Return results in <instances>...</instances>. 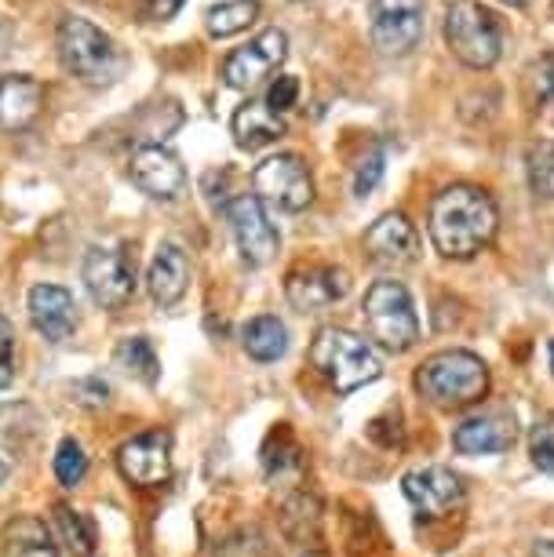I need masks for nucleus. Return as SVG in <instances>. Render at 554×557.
I'll list each match as a JSON object with an SVG mask.
<instances>
[{"label": "nucleus", "mask_w": 554, "mask_h": 557, "mask_svg": "<svg viewBox=\"0 0 554 557\" xmlns=\"http://www.w3.org/2000/svg\"><path fill=\"white\" fill-rule=\"evenodd\" d=\"M500 215L493 197L478 186H448L431 205V240L445 259H475L496 237Z\"/></svg>", "instance_id": "1"}, {"label": "nucleus", "mask_w": 554, "mask_h": 557, "mask_svg": "<svg viewBox=\"0 0 554 557\" xmlns=\"http://www.w3.org/2000/svg\"><path fill=\"white\" fill-rule=\"evenodd\" d=\"M59 59L73 77L91 84V88H107L128 70V55L118 48V40L77 15L59 23Z\"/></svg>", "instance_id": "2"}, {"label": "nucleus", "mask_w": 554, "mask_h": 557, "mask_svg": "<svg viewBox=\"0 0 554 557\" xmlns=\"http://www.w3.org/2000/svg\"><path fill=\"white\" fill-rule=\"evenodd\" d=\"M416 391L438 408H464L482 401L489 391V368L470 350H442L427 357L416 372Z\"/></svg>", "instance_id": "3"}, {"label": "nucleus", "mask_w": 554, "mask_h": 557, "mask_svg": "<svg viewBox=\"0 0 554 557\" xmlns=\"http://www.w3.org/2000/svg\"><path fill=\"white\" fill-rule=\"evenodd\" d=\"M310 361L340 394H354L383 375L380 354L347 329H321L310 346Z\"/></svg>", "instance_id": "4"}, {"label": "nucleus", "mask_w": 554, "mask_h": 557, "mask_svg": "<svg viewBox=\"0 0 554 557\" xmlns=\"http://www.w3.org/2000/svg\"><path fill=\"white\" fill-rule=\"evenodd\" d=\"M365 324H369L372 339L391 354L413 350L416 339H420V321H416L413 296L402 281H376L365 292Z\"/></svg>", "instance_id": "5"}, {"label": "nucleus", "mask_w": 554, "mask_h": 557, "mask_svg": "<svg viewBox=\"0 0 554 557\" xmlns=\"http://www.w3.org/2000/svg\"><path fill=\"white\" fill-rule=\"evenodd\" d=\"M445 45L464 66L489 70L500 59L504 37H500V23L489 8L475 4V0H456L445 12Z\"/></svg>", "instance_id": "6"}, {"label": "nucleus", "mask_w": 554, "mask_h": 557, "mask_svg": "<svg viewBox=\"0 0 554 557\" xmlns=\"http://www.w3.org/2000/svg\"><path fill=\"white\" fill-rule=\"evenodd\" d=\"M256 197L281 212H303L313 201V178L296 153H278L253 172Z\"/></svg>", "instance_id": "7"}, {"label": "nucleus", "mask_w": 554, "mask_h": 557, "mask_svg": "<svg viewBox=\"0 0 554 557\" xmlns=\"http://www.w3.org/2000/svg\"><path fill=\"white\" fill-rule=\"evenodd\" d=\"M226 223L234 230V240H237V251L248 267H267L270 259L278 256V226L270 223L263 201L256 194H245V197H234L226 208Z\"/></svg>", "instance_id": "8"}, {"label": "nucleus", "mask_w": 554, "mask_h": 557, "mask_svg": "<svg viewBox=\"0 0 554 557\" xmlns=\"http://www.w3.org/2000/svg\"><path fill=\"white\" fill-rule=\"evenodd\" d=\"M88 296L107 310H121L135 296V267L124 251L113 248H91L81 267Z\"/></svg>", "instance_id": "9"}, {"label": "nucleus", "mask_w": 554, "mask_h": 557, "mask_svg": "<svg viewBox=\"0 0 554 557\" xmlns=\"http://www.w3.org/2000/svg\"><path fill=\"white\" fill-rule=\"evenodd\" d=\"M288 55V37L281 29H263L253 45L230 51V59L223 62V81L230 88L248 91L256 84H263Z\"/></svg>", "instance_id": "10"}, {"label": "nucleus", "mask_w": 554, "mask_h": 557, "mask_svg": "<svg viewBox=\"0 0 554 557\" xmlns=\"http://www.w3.org/2000/svg\"><path fill=\"white\" fill-rule=\"evenodd\" d=\"M423 34V0H372V40L383 55H405Z\"/></svg>", "instance_id": "11"}, {"label": "nucleus", "mask_w": 554, "mask_h": 557, "mask_svg": "<svg viewBox=\"0 0 554 557\" xmlns=\"http://www.w3.org/2000/svg\"><path fill=\"white\" fill-rule=\"evenodd\" d=\"M118 467L132 485H164L172 478V437L164 430H146V434L124 441Z\"/></svg>", "instance_id": "12"}, {"label": "nucleus", "mask_w": 554, "mask_h": 557, "mask_svg": "<svg viewBox=\"0 0 554 557\" xmlns=\"http://www.w3.org/2000/svg\"><path fill=\"white\" fill-rule=\"evenodd\" d=\"M402 492L416 510L427 513V518H445L448 510H456L459 503H464V481L448 467L409 470V474L402 478Z\"/></svg>", "instance_id": "13"}, {"label": "nucleus", "mask_w": 554, "mask_h": 557, "mask_svg": "<svg viewBox=\"0 0 554 557\" xmlns=\"http://www.w3.org/2000/svg\"><path fill=\"white\" fill-rule=\"evenodd\" d=\"M132 183L157 201H175L186 190V168L164 146H139L132 153Z\"/></svg>", "instance_id": "14"}, {"label": "nucleus", "mask_w": 554, "mask_h": 557, "mask_svg": "<svg viewBox=\"0 0 554 557\" xmlns=\"http://www.w3.org/2000/svg\"><path fill=\"white\" fill-rule=\"evenodd\" d=\"M350 292L347 270L336 267H307V270H292L285 281V296L299 313H318L340 302Z\"/></svg>", "instance_id": "15"}, {"label": "nucleus", "mask_w": 554, "mask_h": 557, "mask_svg": "<svg viewBox=\"0 0 554 557\" xmlns=\"http://www.w3.org/2000/svg\"><path fill=\"white\" fill-rule=\"evenodd\" d=\"M365 251L376 262H383V267H409L420 256V234H416V226L402 212H391L369 226Z\"/></svg>", "instance_id": "16"}, {"label": "nucleus", "mask_w": 554, "mask_h": 557, "mask_svg": "<svg viewBox=\"0 0 554 557\" xmlns=\"http://www.w3.org/2000/svg\"><path fill=\"white\" fill-rule=\"evenodd\" d=\"M518 426L515 416L507 412H485V416H470L453 430V448L459 456H496L515 445Z\"/></svg>", "instance_id": "17"}, {"label": "nucleus", "mask_w": 554, "mask_h": 557, "mask_svg": "<svg viewBox=\"0 0 554 557\" xmlns=\"http://www.w3.org/2000/svg\"><path fill=\"white\" fill-rule=\"evenodd\" d=\"M29 321L45 335L48 343L70 339L77 329V313H73V296L59 285H37L29 292Z\"/></svg>", "instance_id": "18"}, {"label": "nucleus", "mask_w": 554, "mask_h": 557, "mask_svg": "<svg viewBox=\"0 0 554 557\" xmlns=\"http://www.w3.org/2000/svg\"><path fill=\"white\" fill-rule=\"evenodd\" d=\"M146 288H150V299L157 307H175L186 288H190V262H186V251L175 245H164L150 262V273H146Z\"/></svg>", "instance_id": "19"}, {"label": "nucleus", "mask_w": 554, "mask_h": 557, "mask_svg": "<svg viewBox=\"0 0 554 557\" xmlns=\"http://www.w3.org/2000/svg\"><path fill=\"white\" fill-rule=\"evenodd\" d=\"M40 102H45V88L34 77H23V73L0 77V128L15 132L34 124Z\"/></svg>", "instance_id": "20"}, {"label": "nucleus", "mask_w": 554, "mask_h": 557, "mask_svg": "<svg viewBox=\"0 0 554 557\" xmlns=\"http://www.w3.org/2000/svg\"><path fill=\"white\" fill-rule=\"evenodd\" d=\"M230 132H234V143L242 146V150H259V146H270L285 135V121H281L263 99H248L245 107L234 113V121H230Z\"/></svg>", "instance_id": "21"}, {"label": "nucleus", "mask_w": 554, "mask_h": 557, "mask_svg": "<svg viewBox=\"0 0 554 557\" xmlns=\"http://www.w3.org/2000/svg\"><path fill=\"white\" fill-rule=\"evenodd\" d=\"M242 346H245L248 357L270 364V361H278V357L288 350V332H285V324H281L278 318L259 313V318H253L242 329Z\"/></svg>", "instance_id": "22"}, {"label": "nucleus", "mask_w": 554, "mask_h": 557, "mask_svg": "<svg viewBox=\"0 0 554 557\" xmlns=\"http://www.w3.org/2000/svg\"><path fill=\"white\" fill-rule=\"evenodd\" d=\"M56 529H59V540L66 543V550L73 557H99L96 524H91V518H85L81 510L59 503V507H56Z\"/></svg>", "instance_id": "23"}, {"label": "nucleus", "mask_w": 554, "mask_h": 557, "mask_svg": "<svg viewBox=\"0 0 554 557\" xmlns=\"http://www.w3.org/2000/svg\"><path fill=\"white\" fill-rule=\"evenodd\" d=\"M8 557H59L48 529L37 518H19L8 524Z\"/></svg>", "instance_id": "24"}, {"label": "nucleus", "mask_w": 554, "mask_h": 557, "mask_svg": "<svg viewBox=\"0 0 554 557\" xmlns=\"http://www.w3.org/2000/svg\"><path fill=\"white\" fill-rule=\"evenodd\" d=\"M259 15V0H223V4L208 8L205 26L212 37H234L256 23Z\"/></svg>", "instance_id": "25"}, {"label": "nucleus", "mask_w": 554, "mask_h": 557, "mask_svg": "<svg viewBox=\"0 0 554 557\" xmlns=\"http://www.w3.org/2000/svg\"><path fill=\"white\" fill-rule=\"evenodd\" d=\"M118 357L135 380H143L146 386H153L157 380H161V361H157V350L146 335H132V339H124Z\"/></svg>", "instance_id": "26"}, {"label": "nucleus", "mask_w": 554, "mask_h": 557, "mask_svg": "<svg viewBox=\"0 0 554 557\" xmlns=\"http://www.w3.org/2000/svg\"><path fill=\"white\" fill-rule=\"evenodd\" d=\"M526 168H529V186L540 201H554V143L540 139L529 146L526 153Z\"/></svg>", "instance_id": "27"}, {"label": "nucleus", "mask_w": 554, "mask_h": 557, "mask_svg": "<svg viewBox=\"0 0 554 557\" xmlns=\"http://www.w3.org/2000/svg\"><path fill=\"white\" fill-rule=\"evenodd\" d=\"M85 474H88L85 448H81L73 437H66L59 445V451H56V478H59V485L73 488V485H81V481H85Z\"/></svg>", "instance_id": "28"}, {"label": "nucleus", "mask_w": 554, "mask_h": 557, "mask_svg": "<svg viewBox=\"0 0 554 557\" xmlns=\"http://www.w3.org/2000/svg\"><path fill=\"white\" fill-rule=\"evenodd\" d=\"M529 456L532 467L554 478V416H540L529 430Z\"/></svg>", "instance_id": "29"}, {"label": "nucleus", "mask_w": 554, "mask_h": 557, "mask_svg": "<svg viewBox=\"0 0 554 557\" xmlns=\"http://www.w3.org/2000/svg\"><path fill=\"white\" fill-rule=\"evenodd\" d=\"M383 168H386V150H383V146H376V150L361 161L358 175H354V194H358V197L372 194L376 186H380V178H383Z\"/></svg>", "instance_id": "30"}, {"label": "nucleus", "mask_w": 554, "mask_h": 557, "mask_svg": "<svg viewBox=\"0 0 554 557\" xmlns=\"http://www.w3.org/2000/svg\"><path fill=\"white\" fill-rule=\"evenodd\" d=\"M15 380V329L8 318H0V391H8Z\"/></svg>", "instance_id": "31"}, {"label": "nucleus", "mask_w": 554, "mask_h": 557, "mask_svg": "<svg viewBox=\"0 0 554 557\" xmlns=\"http://www.w3.org/2000/svg\"><path fill=\"white\" fill-rule=\"evenodd\" d=\"M296 99H299V81H296V77H278V81L267 88V99H263V102L281 117L285 110L296 107Z\"/></svg>", "instance_id": "32"}, {"label": "nucleus", "mask_w": 554, "mask_h": 557, "mask_svg": "<svg viewBox=\"0 0 554 557\" xmlns=\"http://www.w3.org/2000/svg\"><path fill=\"white\" fill-rule=\"evenodd\" d=\"M139 8L157 23H164V18H172L175 12L183 8V0H139Z\"/></svg>", "instance_id": "33"}, {"label": "nucleus", "mask_w": 554, "mask_h": 557, "mask_svg": "<svg viewBox=\"0 0 554 557\" xmlns=\"http://www.w3.org/2000/svg\"><path fill=\"white\" fill-rule=\"evenodd\" d=\"M73 391H77V394H91V397H85V401H81V405H91V408L107 405V397H110V386L102 383V380H81L77 386H73Z\"/></svg>", "instance_id": "34"}, {"label": "nucleus", "mask_w": 554, "mask_h": 557, "mask_svg": "<svg viewBox=\"0 0 554 557\" xmlns=\"http://www.w3.org/2000/svg\"><path fill=\"white\" fill-rule=\"evenodd\" d=\"M532 557H554V540H540L532 546Z\"/></svg>", "instance_id": "35"}, {"label": "nucleus", "mask_w": 554, "mask_h": 557, "mask_svg": "<svg viewBox=\"0 0 554 557\" xmlns=\"http://www.w3.org/2000/svg\"><path fill=\"white\" fill-rule=\"evenodd\" d=\"M4 478H8V462L0 459V481H4Z\"/></svg>", "instance_id": "36"}, {"label": "nucleus", "mask_w": 554, "mask_h": 557, "mask_svg": "<svg viewBox=\"0 0 554 557\" xmlns=\"http://www.w3.org/2000/svg\"><path fill=\"white\" fill-rule=\"evenodd\" d=\"M551 372H554V339H551Z\"/></svg>", "instance_id": "37"}, {"label": "nucleus", "mask_w": 554, "mask_h": 557, "mask_svg": "<svg viewBox=\"0 0 554 557\" xmlns=\"http://www.w3.org/2000/svg\"><path fill=\"white\" fill-rule=\"evenodd\" d=\"M507 4H526V0H507Z\"/></svg>", "instance_id": "38"}, {"label": "nucleus", "mask_w": 554, "mask_h": 557, "mask_svg": "<svg viewBox=\"0 0 554 557\" xmlns=\"http://www.w3.org/2000/svg\"><path fill=\"white\" fill-rule=\"evenodd\" d=\"M307 557H321V554H307Z\"/></svg>", "instance_id": "39"}]
</instances>
